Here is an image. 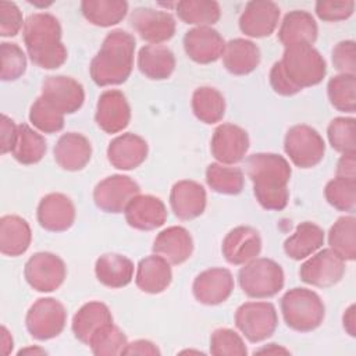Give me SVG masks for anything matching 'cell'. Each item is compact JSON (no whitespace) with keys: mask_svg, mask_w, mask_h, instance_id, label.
Returning a JSON list of instances; mask_svg holds the SVG:
<instances>
[{"mask_svg":"<svg viewBox=\"0 0 356 356\" xmlns=\"http://www.w3.org/2000/svg\"><path fill=\"white\" fill-rule=\"evenodd\" d=\"M327 72L323 56L310 44L285 47L282 58L271 67L270 85L281 96H293L302 89L318 85Z\"/></svg>","mask_w":356,"mask_h":356,"instance_id":"cell-1","label":"cell"},{"mask_svg":"<svg viewBox=\"0 0 356 356\" xmlns=\"http://www.w3.org/2000/svg\"><path fill=\"white\" fill-rule=\"evenodd\" d=\"M245 167L260 206L273 211L285 209L289 199L288 182L292 174L288 160L275 153H254L246 159Z\"/></svg>","mask_w":356,"mask_h":356,"instance_id":"cell-2","label":"cell"},{"mask_svg":"<svg viewBox=\"0 0 356 356\" xmlns=\"http://www.w3.org/2000/svg\"><path fill=\"white\" fill-rule=\"evenodd\" d=\"M22 38L32 63L44 70L61 67L67 60V49L61 42V25L49 13L29 15L22 28Z\"/></svg>","mask_w":356,"mask_h":356,"instance_id":"cell-3","label":"cell"},{"mask_svg":"<svg viewBox=\"0 0 356 356\" xmlns=\"http://www.w3.org/2000/svg\"><path fill=\"white\" fill-rule=\"evenodd\" d=\"M135 38L122 29L111 31L90 61V76L99 86L124 83L134 68Z\"/></svg>","mask_w":356,"mask_h":356,"instance_id":"cell-4","label":"cell"},{"mask_svg":"<svg viewBox=\"0 0 356 356\" xmlns=\"http://www.w3.org/2000/svg\"><path fill=\"white\" fill-rule=\"evenodd\" d=\"M281 312L285 324L299 332L318 328L325 316L321 298L306 288H292L281 298Z\"/></svg>","mask_w":356,"mask_h":356,"instance_id":"cell-5","label":"cell"},{"mask_svg":"<svg viewBox=\"0 0 356 356\" xmlns=\"http://www.w3.org/2000/svg\"><path fill=\"white\" fill-rule=\"evenodd\" d=\"M238 282L245 295L254 299H266L277 295L284 286V271L271 259H253L238 273Z\"/></svg>","mask_w":356,"mask_h":356,"instance_id":"cell-6","label":"cell"},{"mask_svg":"<svg viewBox=\"0 0 356 356\" xmlns=\"http://www.w3.org/2000/svg\"><path fill=\"white\" fill-rule=\"evenodd\" d=\"M284 150L296 167L312 168L323 160L325 143L314 128L300 124L288 129L284 139Z\"/></svg>","mask_w":356,"mask_h":356,"instance_id":"cell-7","label":"cell"},{"mask_svg":"<svg viewBox=\"0 0 356 356\" xmlns=\"http://www.w3.org/2000/svg\"><path fill=\"white\" fill-rule=\"evenodd\" d=\"M235 325L248 341L261 342L277 330V310L270 302H246L235 312Z\"/></svg>","mask_w":356,"mask_h":356,"instance_id":"cell-8","label":"cell"},{"mask_svg":"<svg viewBox=\"0 0 356 356\" xmlns=\"http://www.w3.org/2000/svg\"><path fill=\"white\" fill-rule=\"evenodd\" d=\"M67 312L54 298H40L28 310L25 325L32 338L47 341L61 334L65 327Z\"/></svg>","mask_w":356,"mask_h":356,"instance_id":"cell-9","label":"cell"},{"mask_svg":"<svg viewBox=\"0 0 356 356\" xmlns=\"http://www.w3.org/2000/svg\"><path fill=\"white\" fill-rule=\"evenodd\" d=\"M26 282L38 292H53L60 288L67 275V267L57 254L38 252L25 263Z\"/></svg>","mask_w":356,"mask_h":356,"instance_id":"cell-10","label":"cell"},{"mask_svg":"<svg viewBox=\"0 0 356 356\" xmlns=\"http://www.w3.org/2000/svg\"><path fill=\"white\" fill-rule=\"evenodd\" d=\"M140 193L139 185L127 175H110L93 189L95 204L106 213H122L129 202Z\"/></svg>","mask_w":356,"mask_h":356,"instance_id":"cell-11","label":"cell"},{"mask_svg":"<svg viewBox=\"0 0 356 356\" xmlns=\"http://www.w3.org/2000/svg\"><path fill=\"white\" fill-rule=\"evenodd\" d=\"M343 274L345 260L330 248L313 254L299 270V277L303 282L318 288H328L338 284Z\"/></svg>","mask_w":356,"mask_h":356,"instance_id":"cell-12","label":"cell"},{"mask_svg":"<svg viewBox=\"0 0 356 356\" xmlns=\"http://www.w3.org/2000/svg\"><path fill=\"white\" fill-rule=\"evenodd\" d=\"M129 24L143 40L153 44L167 42L175 33L174 17L150 7H136L129 15Z\"/></svg>","mask_w":356,"mask_h":356,"instance_id":"cell-13","label":"cell"},{"mask_svg":"<svg viewBox=\"0 0 356 356\" xmlns=\"http://www.w3.org/2000/svg\"><path fill=\"white\" fill-rule=\"evenodd\" d=\"M40 96L60 113L72 114L82 107L85 90L83 86L71 76L53 75L43 81Z\"/></svg>","mask_w":356,"mask_h":356,"instance_id":"cell-14","label":"cell"},{"mask_svg":"<svg viewBox=\"0 0 356 356\" xmlns=\"http://www.w3.org/2000/svg\"><path fill=\"white\" fill-rule=\"evenodd\" d=\"M234 291V278L229 270L213 267L196 275L192 284L195 299L207 306H214L225 302Z\"/></svg>","mask_w":356,"mask_h":356,"instance_id":"cell-15","label":"cell"},{"mask_svg":"<svg viewBox=\"0 0 356 356\" xmlns=\"http://www.w3.org/2000/svg\"><path fill=\"white\" fill-rule=\"evenodd\" d=\"M131 120V107L121 90H104L97 100L95 121L106 134H117L125 129Z\"/></svg>","mask_w":356,"mask_h":356,"instance_id":"cell-16","label":"cell"},{"mask_svg":"<svg viewBox=\"0 0 356 356\" xmlns=\"http://www.w3.org/2000/svg\"><path fill=\"white\" fill-rule=\"evenodd\" d=\"M249 149L248 132L234 124H221L216 128L210 150L213 157L221 164L239 163Z\"/></svg>","mask_w":356,"mask_h":356,"instance_id":"cell-17","label":"cell"},{"mask_svg":"<svg viewBox=\"0 0 356 356\" xmlns=\"http://www.w3.org/2000/svg\"><path fill=\"white\" fill-rule=\"evenodd\" d=\"M280 14V7L274 1H249L241 14L239 28L242 33L250 38L270 36L278 25Z\"/></svg>","mask_w":356,"mask_h":356,"instance_id":"cell-18","label":"cell"},{"mask_svg":"<svg viewBox=\"0 0 356 356\" xmlns=\"http://www.w3.org/2000/svg\"><path fill=\"white\" fill-rule=\"evenodd\" d=\"M186 56L199 64H210L222 57L225 42L218 31L210 26H196L184 36Z\"/></svg>","mask_w":356,"mask_h":356,"instance_id":"cell-19","label":"cell"},{"mask_svg":"<svg viewBox=\"0 0 356 356\" xmlns=\"http://www.w3.org/2000/svg\"><path fill=\"white\" fill-rule=\"evenodd\" d=\"M221 250L229 264L243 266L259 256L261 238L254 228L239 225L225 235Z\"/></svg>","mask_w":356,"mask_h":356,"instance_id":"cell-20","label":"cell"},{"mask_svg":"<svg viewBox=\"0 0 356 356\" xmlns=\"http://www.w3.org/2000/svg\"><path fill=\"white\" fill-rule=\"evenodd\" d=\"M38 222L51 232H63L75 221V206L64 193H49L38 204Z\"/></svg>","mask_w":356,"mask_h":356,"instance_id":"cell-21","label":"cell"},{"mask_svg":"<svg viewBox=\"0 0 356 356\" xmlns=\"http://www.w3.org/2000/svg\"><path fill=\"white\" fill-rule=\"evenodd\" d=\"M129 227L139 231L160 228L167 220V209L160 197L153 195L135 196L124 210Z\"/></svg>","mask_w":356,"mask_h":356,"instance_id":"cell-22","label":"cell"},{"mask_svg":"<svg viewBox=\"0 0 356 356\" xmlns=\"http://www.w3.org/2000/svg\"><path fill=\"white\" fill-rule=\"evenodd\" d=\"M204 188L191 179H182L172 185L170 192V204L179 220H193L203 214L206 209Z\"/></svg>","mask_w":356,"mask_h":356,"instance_id":"cell-23","label":"cell"},{"mask_svg":"<svg viewBox=\"0 0 356 356\" xmlns=\"http://www.w3.org/2000/svg\"><path fill=\"white\" fill-rule=\"evenodd\" d=\"M147 142L136 134H122L114 138L107 147L110 164L118 170H134L147 157Z\"/></svg>","mask_w":356,"mask_h":356,"instance_id":"cell-24","label":"cell"},{"mask_svg":"<svg viewBox=\"0 0 356 356\" xmlns=\"http://www.w3.org/2000/svg\"><path fill=\"white\" fill-rule=\"evenodd\" d=\"M153 252L170 264H181L186 261L193 252V239L189 231L179 225L163 229L153 242Z\"/></svg>","mask_w":356,"mask_h":356,"instance_id":"cell-25","label":"cell"},{"mask_svg":"<svg viewBox=\"0 0 356 356\" xmlns=\"http://www.w3.org/2000/svg\"><path fill=\"white\" fill-rule=\"evenodd\" d=\"M92 157V145L86 136L78 132L61 135L54 146L56 163L67 171L82 170Z\"/></svg>","mask_w":356,"mask_h":356,"instance_id":"cell-26","label":"cell"},{"mask_svg":"<svg viewBox=\"0 0 356 356\" xmlns=\"http://www.w3.org/2000/svg\"><path fill=\"white\" fill-rule=\"evenodd\" d=\"M318 28L313 15L303 10L288 13L278 29V39L285 46L313 44L317 39Z\"/></svg>","mask_w":356,"mask_h":356,"instance_id":"cell-27","label":"cell"},{"mask_svg":"<svg viewBox=\"0 0 356 356\" xmlns=\"http://www.w3.org/2000/svg\"><path fill=\"white\" fill-rule=\"evenodd\" d=\"M172 280L170 263L159 254H150L142 259L136 268L135 284L146 293H161L165 291Z\"/></svg>","mask_w":356,"mask_h":356,"instance_id":"cell-28","label":"cell"},{"mask_svg":"<svg viewBox=\"0 0 356 356\" xmlns=\"http://www.w3.org/2000/svg\"><path fill=\"white\" fill-rule=\"evenodd\" d=\"M222 63L228 72L234 75H246L254 71L260 63L259 47L248 39L236 38L225 43Z\"/></svg>","mask_w":356,"mask_h":356,"instance_id":"cell-29","label":"cell"},{"mask_svg":"<svg viewBox=\"0 0 356 356\" xmlns=\"http://www.w3.org/2000/svg\"><path fill=\"white\" fill-rule=\"evenodd\" d=\"M31 241L32 231L26 220L19 216H3L0 218V252L4 256H21L28 250Z\"/></svg>","mask_w":356,"mask_h":356,"instance_id":"cell-30","label":"cell"},{"mask_svg":"<svg viewBox=\"0 0 356 356\" xmlns=\"http://www.w3.org/2000/svg\"><path fill=\"white\" fill-rule=\"evenodd\" d=\"M95 274L100 284L108 288H122L134 278V263L127 256L104 253L96 260Z\"/></svg>","mask_w":356,"mask_h":356,"instance_id":"cell-31","label":"cell"},{"mask_svg":"<svg viewBox=\"0 0 356 356\" xmlns=\"http://www.w3.org/2000/svg\"><path fill=\"white\" fill-rule=\"evenodd\" d=\"M113 323V316L110 309L102 302L85 303L72 318V332L74 337L82 343L88 345L92 335L103 325Z\"/></svg>","mask_w":356,"mask_h":356,"instance_id":"cell-32","label":"cell"},{"mask_svg":"<svg viewBox=\"0 0 356 356\" xmlns=\"http://www.w3.org/2000/svg\"><path fill=\"white\" fill-rule=\"evenodd\" d=\"M138 68L149 79H167L175 70L174 53L161 44L143 46L138 54Z\"/></svg>","mask_w":356,"mask_h":356,"instance_id":"cell-33","label":"cell"},{"mask_svg":"<svg viewBox=\"0 0 356 356\" xmlns=\"http://www.w3.org/2000/svg\"><path fill=\"white\" fill-rule=\"evenodd\" d=\"M324 245V231L317 224L300 222L295 232L284 242V252L293 260H302L313 254Z\"/></svg>","mask_w":356,"mask_h":356,"instance_id":"cell-34","label":"cell"},{"mask_svg":"<svg viewBox=\"0 0 356 356\" xmlns=\"http://www.w3.org/2000/svg\"><path fill=\"white\" fill-rule=\"evenodd\" d=\"M83 17L96 26H113L121 22L128 13L124 0H83L81 3Z\"/></svg>","mask_w":356,"mask_h":356,"instance_id":"cell-35","label":"cell"},{"mask_svg":"<svg viewBox=\"0 0 356 356\" xmlns=\"http://www.w3.org/2000/svg\"><path fill=\"white\" fill-rule=\"evenodd\" d=\"M192 110L204 124H216L225 114V100L220 90L211 86H200L192 95Z\"/></svg>","mask_w":356,"mask_h":356,"instance_id":"cell-36","label":"cell"},{"mask_svg":"<svg viewBox=\"0 0 356 356\" xmlns=\"http://www.w3.org/2000/svg\"><path fill=\"white\" fill-rule=\"evenodd\" d=\"M47 150V145L44 138L33 131L29 125L21 124L18 125L17 140L13 147V157L25 165L39 163Z\"/></svg>","mask_w":356,"mask_h":356,"instance_id":"cell-37","label":"cell"},{"mask_svg":"<svg viewBox=\"0 0 356 356\" xmlns=\"http://www.w3.org/2000/svg\"><path fill=\"white\" fill-rule=\"evenodd\" d=\"M328 245L343 260L356 257V218L353 216L339 217L328 232Z\"/></svg>","mask_w":356,"mask_h":356,"instance_id":"cell-38","label":"cell"},{"mask_svg":"<svg viewBox=\"0 0 356 356\" xmlns=\"http://www.w3.org/2000/svg\"><path fill=\"white\" fill-rule=\"evenodd\" d=\"M175 10L185 24L197 26L213 25L221 17L220 4L214 0H182L175 4Z\"/></svg>","mask_w":356,"mask_h":356,"instance_id":"cell-39","label":"cell"},{"mask_svg":"<svg viewBox=\"0 0 356 356\" xmlns=\"http://www.w3.org/2000/svg\"><path fill=\"white\" fill-rule=\"evenodd\" d=\"M206 182L217 193L238 195L243 189V172L236 167L211 163L206 170Z\"/></svg>","mask_w":356,"mask_h":356,"instance_id":"cell-40","label":"cell"},{"mask_svg":"<svg viewBox=\"0 0 356 356\" xmlns=\"http://www.w3.org/2000/svg\"><path fill=\"white\" fill-rule=\"evenodd\" d=\"M327 95L330 103L343 113H355L356 110V75L339 74L332 76L327 83Z\"/></svg>","mask_w":356,"mask_h":356,"instance_id":"cell-41","label":"cell"},{"mask_svg":"<svg viewBox=\"0 0 356 356\" xmlns=\"http://www.w3.org/2000/svg\"><path fill=\"white\" fill-rule=\"evenodd\" d=\"M128 345L125 334L113 323H108L99 328L90 338L88 346H90L96 356H114L124 355Z\"/></svg>","mask_w":356,"mask_h":356,"instance_id":"cell-42","label":"cell"},{"mask_svg":"<svg viewBox=\"0 0 356 356\" xmlns=\"http://www.w3.org/2000/svg\"><path fill=\"white\" fill-rule=\"evenodd\" d=\"M327 136L332 149L342 154L356 153V120L352 117H337L327 128Z\"/></svg>","mask_w":356,"mask_h":356,"instance_id":"cell-43","label":"cell"},{"mask_svg":"<svg viewBox=\"0 0 356 356\" xmlns=\"http://www.w3.org/2000/svg\"><path fill=\"white\" fill-rule=\"evenodd\" d=\"M327 202L339 211H353L356 207V179L335 177L324 188Z\"/></svg>","mask_w":356,"mask_h":356,"instance_id":"cell-44","label":"cell"},{"mask_svg":"<svg viewBox=\"0 0 356 356\" xmlns=\"http://www.w3.org/2000/svg\"><path fill=\"white\" fill-rule=\"evenodd\" d=\"M29 121L44 134H54L64 127V114L50 106L42 96L38 97L29 110Z\"/></svg>","mask_w":356,"mask_h":356,"instance_id":"cell-45","label":"cell"},{"mask_svg":"<svg viewBox=\"0 0 356 356\" xmlns=\"http://www.w3.org/2000/svg\"><path fill=\"white\" fill-rule=\"evenodd\" d=\"M210 353L214 356H246L248 349L238 332L218 328L210 337Z\"/></svg>","mask_w":356,"mask_h":356,"instance_id":"cell-46","label":"cell"},{"mask_svg":"<svg viewBox=\"0 0 356 356\" xmlns=\"http://www.w3.org/2000/svg\"><path fill=\"white\" fill-rule=\"evenodd\" d=\"M1 54V81H15L24 75L26 70V57L17 43L3 42L0 46Z\"/></svg>","mask_w":356,"mask_h":356,"instance_id":"cell-47","label":"cell"},{"mask_svg":"<svg viewBox=\"0 0 356 356\" xmlns=\"http://www.w3.org/2000/svg\"><path fill=\"white\" fill-rule=\"evenodd\" d=\"M355 11L353 0H320L316 3V14L320 19L335 22L349 18Z\"/></svg>","mask_w":356,"mask_h":356,"instance_id":"cell-48","label":"cell"},{"mask_svg":"<svg viewBox=\"0 0 356 356\" xmlns=\"http://www.w3.org/2000/svg\"><path fill=\"white\" fill-rule=\"evenodd\" d=\"M332 64L341 74L356 75V46L353 40H342L335 44Z\"/></svg>","mask_w":356,"mask_h":356,"instance_id":"cell-49","label":"cell"},{"mask_svg":"<svg viewBox=\"0 0 356 356\" xmlns=\"http://www.w3.org/2000/svg\"><path fill=\"white\" fill-rule=\"evenodd\" d=\"M22 14L13 1H0V35L3 38L15 36L24 28Z\"/></svg>","mask_w":356,"mask_h":356,"instance_id":"cell-50","label":"cell"},{"mask_svg":"<svg viewBox=\"0 0 356 356\" xmlns=\"http://www.w3.org/2000/svg\"><path fill=\"white\" fill-rule=\"evenodd\" d=\"M17 134L18 125H15V122L10 117L3 114L0 120V152L3 154L13 152L17 140Z\"/></svg>","mask_w":356,"mask_h":356,"instance_id":"cell-51","label":"cell"},{"mask_svg":"<svg viewBox=\"0 0 356 356\" xmlns=\"http://www.w3.org/2000/svg\"><path fill=\"white\" fill-rule=\"evenodd\" d=\"M337 177L346 179H356V153L342 154L337 164Z\"/></svg>","mask_w":356,"mask_h":356,"instance_id":"cell-52","label":"cell"},{"mask_svg":"<svg viewBox=\"0 0 356 356\" xmlns=\"http://www.w3.org/2000/svg\"><path fill=\"white\" fill-rule=\"evenodd\" d=\"M124 355H160V350L147 339H136L127 345Z\"/></svg>","mask_w":356,"mask_h":356,"instance_id":"cell-53","label":"cell"},{"mask_svg":"<svg viewBox=\"0 0 356 356\" xmlns=\"http://www.w3.org/2000/svg\"><path fill=\"white\" fill-rule=\"evenodd\" d=\"M342 323H343L345 331L350 337H355L356 335V306L355 305H350L346 309V312L343 313V317H342Z\"/></svg>","mask_w":356,"mask_h":356,"instance_id":"cell-54","label":"cell"},{"mask_svg":"<svg viewBox=\"0 0 356 356\" xmlns=\"http://www.w3.org/2000/svg\"><path fill=\"white\" fill-rule=\"evenodd\" d=\"M1 335H0V343H1V352L3 355H10V352L13 350V338L11 334L8 332V330L3 325L0 330Z\"/></svg>","mask_w":356,"mask_h":356,"instance_id":"cell-55","label":"cell"},{"mask_svg":"<svg viewBox=\"0 0 356 356\" xmlns=\"http://www.w3.org/2000/svg\"><path fill=\"white\" fill-rule=\"evenodd\" d=\"M254 353H274V355H277V353H289V350H286L285 348L278 346L277 343H268L267 346L256 350Z\"/></svg>","mask_w":356,"mask_h":356,"instance_id":"cell-56","label":"cell"},{"mask_svg":"<svg viewBox=\"0 0 356 356\" xmlns=\"http://www.w3.org/2000/svg\"><path fill=\"white\" fill-rule=\"evenodd\" d=\"M25 353H46V350L43 349H39V348H26V349H21L18 352V355H25Z\"/></svg>","mask_w":356,"mask_h":356,"instance_id":"cell-57","label":"cell"}]
</instances>
